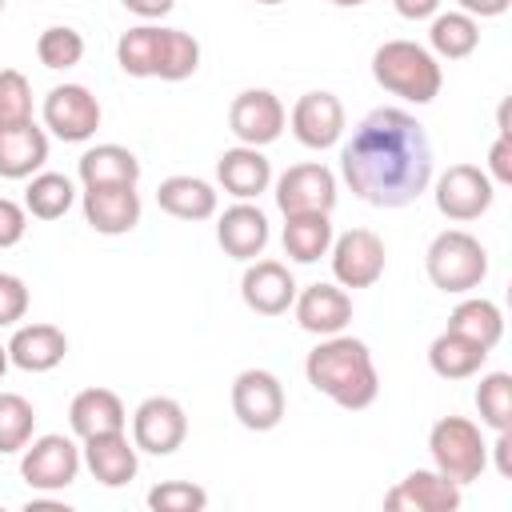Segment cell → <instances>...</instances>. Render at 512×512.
<instances>
[{
	"mask_svg": "<svg viewBox=\"0 0 512 512\" xmlns=\"http://www.w3.org/2000/svg\"><path fill=\"white\" fill-rule=\"evenodd\" d=\"M340 176L372 208H404L432 184V144L404 108H372L340 148Z\"/></svg>",
	"mask_w": 512,
	"mask_h": 512,
	"instance_id": "cell-1",
	"label": "cell"
},
{
	"mask_svg": "<svg viewBox=\"0 0 512 512\" xmlns=\"http://www.w3.org/2000/svg\"><path fill=\"white\" fill-rule=\"evenodd\" d=\"M304 376L320 396H328L348 412H360L380 396V376L368 344L344 332L320 336V344L304 360Z\"/></svg>",
	"mask_w": 512,
	"mask_h": 512,
	"instance_id": "cell-2",
	"label": "cell"
},
{
	"mask_svg": "<svg viewBox=\"0 0 512 512\" xmlns=\"http://www.w3.org/2000/svg\"><path fill=\"white\" fill-rule=\"evenodd\" d=\"M116 64L136 80H188L200 68V40L184 28L136 24L116 40Z\"/></svg>",
	"mask_w": 512,
	"mask_h": 512,
	"instance_id": "cell-3",
	"label": "cell"
},
{
	"mask_svg": "<svg viewBox=\"0 0 512 512\" xmlns=\"http://www.w3.org/2000/svg\"><path fill=\"white\" fill-rule=\"evenodd\" d=\"M372 80L408 100V104H432L440 96V84H444V72H440V60L416 44V40H384L376 52H372Z\"/></svg>",
	"mask_w": 512,
	"mask_h": 512,
	"instance_id": "cell-4",
	"label": "cell"
},
{
	"mask_svg": "<svg viewBox=\"0 0 512 512\" xmlns=\"http://www.w3.org/2000/svg\"><path fill=\"white\" fill-rule=\"evenodd\" d=\"M424 272H428L432 288L452 292V296H464V292H472V288L484 284V276H488V252H484V244L472 232L444 228L428 244V252H424Z\"/></svg>",
	"mask_w": 512,
	"mask_h": 512,
	"instance_id": "cell-5",
	"label": "cell"
},
{
	"mask_svg": "<svg viewBox=\"0 0 512 512\" xmlns=\"http://www.w3.org/2000/svg\"><path fill=\"white\" fill-rule=\"evenodd\" d=\"M428 452H432V468L456 480L460 488L480 480V472L488 468V440L480 424L468 416H440L428 432Z\"/></svg>",
	"mask_w": 512,
	"mask_h": 512,
	"instance_id": "cell-6",
	"label": "cell"
},
{
	"mask_svg": "<svg viewBox=\"0 0 512 512\" xmlns=\"http://www.w3.org/2000/svg\"><path fill=\"white\" fill-rule=\"evenodd\" d=\"M80 448L72 436L64 432H44V436H32L24 444V456H20V476L28 488L36 492H64L68 484H76L80 476Z\"/></svg>",
	"mask_w": 512,
	"mask_h": 512,
	"instance_id": "cell-7",
	"label": "cell"
},
{
	"mask_svg": "<svg viewBox=\"0 0 512 512\" xmlns=\"http://www.w3.org/2000/svg\"><path fill=\"white\" fill-rule=\"evenodd\" d=\"M432 196H436V212L452 224H468V220H480L492 200H496V184L488 180L484 168L476 164H448L436 184H432Z\"/></svg>",
	"mask_w": 512,
	"mask_h": 512,
	"instance_id": "cell-8",
	"label": "cell"
},
{
	"mask_svg": "<svg viewBox=\"0 0 512 512\" xmlns=\"http://www.w3.org/2000/svg\"><path fill=\"white\" fill-rule=\"evenodd\" d=\"M284 384L276 372L268 368H244L232 380V416L248 428V432H272L284 420Z\"/></svg>",
	"mask_w": 512,
	"mask_h": 512,
	"instance_id": "cell-9",
	"label": "cell"
},
{
	"mask_svg": "<svg viewBox=\"0 0 512 512\" xmlns=\"http://www.w3.org/2000/svg\"><path fill=\"white\" fill-rule=\"evenodd\" d=\"M328 256H332V276L340 288H372L388 264V248L372 228H348L332 236Z\"/></svg>",
	"mask_w": 512,
	"mask_h": 512,
	"instance_id": "cell-10",
	"label": "cell"
},
{
	"mask_svg": "<svg viewBox=\"0 0 512 512\" xmlns=\"http://www.w3.org/2000/svg\"><path fill=\"white\" fill-rule=\"evenodd\" d=\"M44 132H52L64 144H84L100 128V100L84 84H56L44 96Z\"/></svg>",
	"mask_w": 512,
	"mask_h": 512,
	"instance_id": "cell-11",
	"label": "cell"
},
{
	"mask_svg": "<svg viewBox=\"0 0 512 512\" xmlns=\"http://www.w3.org/2000/svg\"><path fill=\"white\" fill-rule=\"evenodd\" d=\"M188 440L184 404L172 396H148L132 412V444L148 456H172Z\"/></svg>",
	"mask_w": 512,
	"mask_h": 512,
	"instance_id": "cell-12",
	"label": "cell"
},
{
	"mask_svg": "<svg viewBox=\"0 0 512 512\" xmlns=\"http://www.w3.org/2000/svg\"><path fill=\"white\" fill-rule=\"evenodd\" d=\"M284 124H288V112H284L280 96L268 92V88H244L228 104V128H232V136L240 144L264 148V144L280 140Z\"/></svg>",
	"mask_w": 512,
	"mask_h": 512,
	"instance_id": "cell-13",
	"label": "cell"
},
{
	"mask_svg": "<svg viewBox=\"0 0 512 512\" xmlns=\"http://www.w3.org/2000/svg\"><path fill=\"white\" fill-rule=\"evenodd\" d=\"M276 208L284 216L296 212H332L336 208V176L324 164H292L276 176Z\"/></svg>",
	"mask_w": 512,
	"mask_h": 512,
	"instance_id": "cell-14",
	"label": "cell"
},
{
	"mask_svg": "<svg viewBox=\"0 0 512 512\" xmlns=\"http://www.w3.org/2000/svg\"><path fill=\"white\" fill-rule=\"evenodd\" d=\"M460 500V484L436 468H412L396 488L384 492V508L392 512H456Z\"/></svg>",
	"mask_w": 512,
	"mask_h": 512,
	"instance_id": "cell-15",
	"label": "cell"
},
{
	"mask_svg": "<svg viewBox=\"0 0 512 512\" xmlns=\"http://www.w3.org/2000/svg\"><path fill=\"white\" fill-rule=\"evenodd\" d=\"M288 124H292V136L304 144V148H332L340 136H344V104L336 92H304L292 112H288Z\"/></svg>",
	"mask_w": 512,
	"mask_h": 512,
	"instance_id": "cell-16",
	"label": "cell"
},
{
	"mask_svg": "<svg viewBox=\"0 0 512 512\" xmlns=\"http://www.w3.org/2000/svg\"><path fill=\"white\" fill-rule=\"evenodd\" d=\"M80 208H84V220L92 232L100 236H124L140 224V192L136 184H112V188H84L80 196Z\"/></svg>",
	"mask_w": 512,
	"mask_h": 512,
	"instance_id": "cell-17",
	"label": "cell"
},
{
	"mask_svg": "<svg viewBox=\"0 0 512 512\" xmlns=\"http://www.w3.org/2000/svg\"><path fill=\"white\" fill-rule=\"evenodd\" d=\"M240 296L256 316H284L296 300V280L280 260H248L240 276Z\"/></svg>",
	"mask_w": 512,
	"mask_h": 512,
	"instance_id": "cell-18",
	"label": "cell"
},
{
	"mask_svg": "<svg viewBox=\"0 0 512 512\" xmlns=\"http://www.w3.org/2000/svg\"><path fill=\"white\" fill-rule=\"evenodd\" d=\"M268 236H272L268 216H264L252 200H236V204L224 208L220 220H216V244H220L232 260H256V256H264Z\"/></svg>",
	"mask_w": 512,
	"mask_h": 512,
	"instance_id": "cell-19",
	"label": "cell"
},
{
	"mask_svg": "<svg viewBox=\"0 0 512 512\" xmlns=\"http://www.w3.org/2000/svg\"><path fill=\"white\" fill-rule=\"evenodd\" d=\"M292 312H296V324L304 332H312V336H336L352 320V296L340 284H308L304 292H296Z\"/></svg>",
	"mask_w": 512,
	"mask_h": 512,
	"instance_id": "cell-20",
	"label": "cell"
},
{
	"mask_svg": "<svg viewBox=\"0 0 512 512\" xmlns=\"http://www.w3.org/2000/svg\"><path fill=\"white\" fill-rule=\"evenodd\" d=\"M80 456H84V468L92 472V480H100L104 488H124L140 472V448L124 432L88 436Z\"/></svg>",
	"mask_w": 512,
	"mask_h": 512,
	"instance_id": "cell-21",
	"label": "cell"
},
{
	"mask_svg": "<svg viewBox=\"0 0 512 512\" xmlns=\"http://www.w3.org/2000/svg\"><path fill=\"white\" fill-rule=\"evenodd\" d=\"M216 180L228 196L236 200H256L260 192L272 188V160L252 148V144H236V148H224L220 160H216Z\"/></svg>",
	"mask_w": 512,
	"mask_h": 512,
	"instance_id": "cell-22",
	"label": "cell"
},
{
	"mask_svg": "<svg viewBox=\"0 0 512 512\" xmlns=\"http://www.w3.org/2000/svg\"><path fill=\"white\" fill-rule=\"evenodd\" d=\"M68 356V336L56 324H20L8 340V364L24 372H52Z\"/></svg>",
	"mask_w": 512,
	"mask_h": 512,
	"instance_id": "cell-23",
	"label": "cell"
},
{
	"mask_svg": "<svg viewBox=\"0 0 512 512\" xmlns=\"http://www.w3.org/2000/svg\"><path fill=\"white\" fill-rule=\"evenodd\" d=\"M68 424L80 440H88V436H104V432H124L128 412L112 388H84L68 404Z\"/></svg>",
	"mask_w": 512,
	"mask_h": 512,
	"instance_id": "cell-24",
	"label": "cell"
},
{
	"mask_svg": "<svg viewBox=\"0 0 512 512\" xmlns=\"http://www.w3.org/2000/svg\"><path fill=\"white\" fill-rule=\"evenodd\" d=\"M48 160V132L28 124L0 128V176L4 180H28Z\"/></svg>",
	"mask_w": 512,
	"mask_h": 512,
	"instance_id": "cell-25",
	"label": "cell"
},
{
	"mask_svg": "<svg viewBox=\"0 0 512 512\" xmlns=\"http://www.w3.org/2000/svg\"><path fill=\"white\" fill-rule=\"evenodd\" d=\"M76 176L84 188H112V184H140V160L124 144H96L76 160Z\"/></svg>",
	"mask_w": 512,
	"mask_h": 512,
	"instance_id": "cell-26",
	"label": "cell"
},
{
	"mask_svg": "<svg viewBox=\"0 0 512 512\" xmlns=\"http://www.w3.org/2000/svg\"><path fill=\"white\" fill-rule=\"evenodd\" d=\"M332 212H296L284 216V256L296 264H316L320 256H328L332 248Z\"/></svg>",
	"mask_w": 512,
	"mask_h": 512,
	"instance_id": "cell-27",
	"label": "cell"
},
{
	"mask_svg": "<svg viewBox=\"0 0 512 512\" xmlns=\"http://www.w3.org/2000/svg\"><path fill=\"white\" fill-rule=\"evenodd\" d=\"M484 360H488V348L468 340V336H460V332H452V328H444L428 344V368L440 380H468V376H476L484 368Z\"/></svg>",
	"mask_w": 512,
	"mask_h": 512,
	"instance_id": "cell-28",
	"label": "cell"
},
{
	"mask_svg": "<svg viewBox=\"0 0 512 512\" xmlns=\"http://www.w3.org/2000/svg\"><path fill=\"white\" fill-rule=\"evenodd\" d=\"M156 204L176 220H208L216 216V188L200 176H168L156 188Z\"/></svg>",
	"mask_w": 512,
	"mask_h": 512,
	"instance_id": "cell-29",
	"label": "cell"
},
{
	"mask_svg": "<svg viewBox=\"0 0 512 512\" xmlns=\"http://www.w3.org/2000/svg\"><path fill=\"white\" fill-rule=\"evenodd\" d=\"M428 52L440 60H464L480 44V20L468 12H436L428 28Z\"/></svg>",
	"mask_w": 512,
	"mask_h": 512,
	"instance_id": "cell-30",
	"label": "cell"
},
{
	"mask_svg": "<svg viewBox=\"0 0 512 512\" xmlns=\"http://www.w3.org/2000/svg\"><path fill=\"white\" fill-rule=\"evenodd\" d=\"M448 328L468 336V340H476V344H484L492 352L500 344V336H504V312H500V304H492L484 296H468V300H460L452 308Z\"/></svg>",
	"mask_w": 512,
	"mask_h": 512,
	"instance_id": "cell-31",
	"label": "cell"
},
{
	"mask_svg": "<svg viewBox=\"0 0 512 512\" xmlns=\"http://www.w3.org/2000/svg\"><path fill=\"white\" fill-rule=\"evenodd\" d=\"M76 204V188L64 172H36L24 188V212L36 220H60Z\"/></svg>",
	"mask_w": 512,
	"mask_h": 512,
	"instance_id": "cell-32",
	"label": "cell"
},
{
	"mask_svg": "<svg viewBox=\"0 0 512 512\" xmlns=\"http://www.w3.org/2000/svg\"><path fill=\"white\" fill-rule=\"evenodd\" d=\"M476 412L480 424L492 432H508L512 428V376L508 372H488L476 384Z\"/></svg>",
	"mask_w": 512,
	"mask_h": 512,
	"instance_id": "cell-33",
	"label": "cell"
},
{
	"mask_svg": "<svg viewBox=\"0 0 512 512\" xmlns=\"http://www.w3.org/2000/svg\"><path fill=\"white\" fill-rule=\"evenodd\" d=\"M36 432V408L20 392H0V456L24 452Z\"/></svg>",
	"mask_w": 512,
	"mask_h": 512,
	"instance_id": "cell-34",
	"label": "cell"
},
{
	"mask_svg": "<svg viewBox=\"0 0 512 512\" xmlns=\"http://www.w3.org/2000/svg\"><path fill=\"white\" fill-rule=\"evenodd\" d=\"M36 60L52 72H64V68H76L84 60V36L68 24H52L36 36Z\"/></svg>",
	"mask_w": 512,
	"mask_h": 512,
	"instance_id": "cell-35",
	"label": "cell"
},
{
	"mask_svg": "<svg viewBox=\"0 0 512 512\" xmlns=\"http://www.w3.org/2000/svg\"><path fill=\"white\" fill-rule=\"evenodd\" d=\"M32 120V84L20 68H0V128Z\"/></svg>",
	"mask_w": 512,
	"mask_h": 512,
	"instance_id": "cell-36",
	"label": "cell"
},
{
	"mask_svg": "<svg viewBox=\"0 0 512 512\" xmlns=\"http://www.w3.org/2000/svg\"><path fill=\"white\" fill-rule=\"evenodd\" d=\"M148 508L152 512H204L208 492L192 480H164V484L148 488Z\"/></svg>",
	"mask_w": 512,
	"mask_h": 512,
	"instance_id": "cell-37",
	"label": "cell"
},
{
	"mask_svg": "<svg viewBox=\"0 0 512 512\" xmlns=\"http://www.w3.org/2000/svg\"><path fill=\"white\" fill-rule=\"evenodd\" d=\"M28 312V284L12 272H0V328H16Z\"/></svg>",
	"mask_w": 512,
	"mask_h": 512,
	"instance_id": "cell-38",
	"label": "cell"
},
{
	"mask_svg": "<svg viewBox=\"0 0 512 512\" xmlns=\"http://www.w3.org/2000/svg\"><path fill=\"white\" fill-rule=\"evenodd\" d=\"M24 232H28V212H24V204L0 196V248H16V244L24 240Z\"/></svg>",
	"mask_w": 512,
	"mask_h": 512,
	"instance_id": "cell-39",
	"label": "cell"
},
{
	"mask_svg": "<svg viewBox=\"0 0 512 512\" xmlns=\"http://www.w3.org/2000/svg\"><path fill=\"white\" fill-rule=\"evenodd\" d=\"M484 172H488L492 184H504V188L512 184V136L500 132V136L492 140V148H488V168H484Z\"/></svg>",
	"mask_w": 512,
	"mask_h": 512,
	"instance_id": "cell-40",
	"label": "cell"
},
{
	"mask_svg": "<svg viewBox=\"0 0 512 512\" xmlns=\"http://www.w3.org/2000/svg\"><path fill=\"white\" fill-rule=\"evenodd\" d=\"M392 8L404 16V20H432L440 0H392Z\"/></svg>",
	"mask_w": 512,
	"mask_h": 512,
	"instance_id": "cell-41",
	"label": "cell"
},
{
	"mask_svg": "<svg viewBox=\"0 0 512 512\" xmlns=\"http://www.w3.org/2000/svg\"><path fill=\"white\" fill-rule=\"evenodd\" d=\"M128 12H136V16H144V20H160V16H168L172 8H176V0H120Z\"/></svg>",
	"mask_w": 512,
	"mask_h": 512,
	"instance_id": "cell-42",
	"label": "cell"
},
{
	"mask_svg": "<svg viewBox=\"0 0 512 512\" xmlns=\"http://www.w3.org/2000/svg\"><path fill=\"white\" fill-rule=\"evenodd\" d=\"M456 4H460V12H468V16L488 20V16H504L512 0H456Z\"/></svg>",
	"mask_w": 512,
	"mask_h": 512,
	"instance_id": "cell-43",
	"label": "cell"
},
{
	"mask_svg": "<svg viewBox=\"0 0 512 512\" xmlns=\"http://www.w3.org/2000/svg\"><path fill=\"white\" fill-rule=\"evenodd\" d=\"M492 452H496V472L500 476H512V428L508 432H496Z\"/></svg>",
	"mask_w": 512,
	"mask_h": 512,
	"instance_id": "cell-44",
	"label": "cell"
},
{
	"mask_svg": "<svg viewBox=\"0 0 512 512\" xmlns=\"http://www.w3.org/2000/svg\"><path fill=\"white\" fill-rule=\"evenodd\" d=\"M4 372H8V344H0V380H4Z\"/></svg>",
	"mask_w": 512,
	"mask_h": 512,
	"instance_id": "cell-45",
	"label": "cell"
},
{
	"mask_svg": "<svg viewBox=\"0 0 512 512\" xmlns=\"http://www.w3.org/2000/svg\"><path fill=\"white\" fill-rule=\"evenodd\" d=\"M336 8H356V4H364V0H332Z\"/></svg>",
	"mask_w": 512,
	"mask_h": 512,
	"instance_id": "cell-46",
	"label": "cell"
},
{
	"mask_svg": "<svg viewBox=\"0 0 512 512\" xmlns=\"http://www.w3.org/2000/svg\"><path fill=\"white\" fill-rule=\"evenodd\" d=\"M256 4H284V0H256Z\"/></svg>",
	"mask_w": 512,
	"mask_h": 512,
	"instance_id": "cell-47",
	"label": "cell"
},
{
	"mask_svg": "<svg viewBox=\"0 0 512 512\" xmlns=\"http://www.w3.org/2000/svg\"><path fill=\"white\" fill-rule=\"evenodd\" d=\"M0 12H4V0H0Z\"/></svg>",
	"mask_w": 512,
	"mask_h": 512,
	"instance_id": "cell-48",
	"label": "cell"
}]
</instances>
